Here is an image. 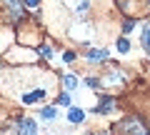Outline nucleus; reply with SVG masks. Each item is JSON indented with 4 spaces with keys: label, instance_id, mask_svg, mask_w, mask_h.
Segmentation results:
<instances>
[{
    "label": "nucleus",
    "instance_id": "1",
    "mask_svg": "<svg viewBox=\"0 0 150 135\" xmlns=\"http://www.w3.org/2000/svg\"><path fill=\"white\" fill-rule=\"evenodd\" d=\"M118 128H120V133H125V135H150V130L143 125V120L135 118V115H133V118H128L125 123H120Z\"/></svg>",
    "mask_w": 150,
    "mask_h": 135
},
{
    "label": "nucleus",
    "instance_id": "2",
    "mask_svg": "<svg viewBox=\"0 0 150 135\" xmlns=\"http://www.w3.org/2000/svg\"><path fill=\"white\" fill-rule=\"evenodd\" d=\"M103 85L105 88H123L125 85V75L118 68H110V70L105 73V78H103Z\"/></svg>",
    "mask_w": 150,
    "mask_h": 135
},
{
    "label": "nucleus",
    "instance_id": "3",
    "mask_svg": "<svg viewBox=\"0 0 150 135\" xmlns=\"http://www.w3.org/2000/svg\"><path fill=\"white\" fill-rule=\"evenodd\" d=\"M63 3L75 13V15H85V13L90 10V0H63Z\"/></svg>",
    "mask_w": 150,
    "mask_h": 135
},
{
    "label": "nucleus",
    "instance_id": "4",
    "mask_svg": "<svg viewBox=\"0 0 150 135\" xmlns=\"http://www.w3.org/2000/svg\"><path fill=\"white\" fill-rule=\"evenodd\" d=\"M18 135H38V125H35V120H23L20 128H18Z\"/></svg>",
    "mask_w": 150,
    "mask_h": 135
},
{
    "label": "nucleus",
    "instance_id": "5",
    "mask_svg": "<svg viewBox=\"0 0 150 135\" xmlns=\"http://www.w3.org/2000/svg\"><path fill=\"white\" fill-rule=\"evenodd\" d=\"M68 120L78 125V123H83V120H85V113H83L80 108H73V105H70V110H68Z\"/></svg>",
    "mask_w": 150,
    "mask_h": 135
},
{
    "label": "nucleus",
    "instance_id": "6",
    "mask_svg": "<svg viewBox=\"0 0 150 135\" xmlns=\"http://www.w3.org/2000/svg\"><path fill=\"white\" fill-rule=\"evenodd\" d=\"M85 58L93 60V63H98V60H105V58H108V50H90V48H88Z\"/></svg>",
    "mask_w": 150,
    "mask_h": 135
},
{
    "label": "nucleus",
    "instance_id": "7",
    "mask_svg": "<svg viewBox=\"0 0 150 135\" xmlns=\"http://www.w3.org/2000/svg\"><path fill=\"white\" fill-rule=\"evenodd\" d=\"M112 108H115V100H112V98H103V100H100V108H98V113H110Z\"/></svg>",
    "mask_w": 150,
    "mask_h": 135
},
{
    "label": "nucleus",
    "instance_id": "8",
    "mask_svg": "<svg viewBox=\"0 0 150 135\" xmlns=\"http://www.w3.org/2000/svg\"><path fill=\"white\" fill-rule=\"evenodd\" d=\"M43 95H45V90L40 88V90H35V93H28V95H23V100H25V103H35V100H40Z\"/></svg>",
    "mask_w": 150,
    "mask_h": 135
},
{
    "label": "nucleus",
    "instance_id": "9",
    "mask_svg": "<svg viewBox=\"0 0 150 135\" xmlns=\"http://www.w3.org/2000/svg\"><path fill=\"white\" fill-rule=\"evenodd\" d=\"M63 85L68 88V90H73V88L78 85V78H75V75H65V78H63Z\"/></svg>",
    "mask_w": 150,
    "mask_h": 135
},
{
    "label": "nucleus",
    "instance_id": "10",
    "mask_svg": "<svg viewBox=\"0 0 150 135\" xmlns=\"http://www.w3.org/2000/svg\"><path fill=\"white\" fill-rule=\"evenodd\" d=\"M143 48H145V53L150 55V28L143 30Z\"/></svg>",
    "mask_w": 150,
    "mask_h": 135
},
{
    "label": "nucleus",
    "instance_id": "11",
    "mask_svg": "<svg viewBox=\"0 0 150 135\" xmlns=\"http://www.w3.org/2000/svg\"><path fill=\"white\" fill-rule=\"evenodd\" d=\"M118 50H120V53H128V50H130V40L128 38H120L118 40Z\"/></svg>",
    "mask_w": 150,
    "mask_h": 135
},
{
    "label": "nucleus",
    "instance_id": "12",
    "mask_svg": "<svg viewBox=\"0 0 150 135\" xmlns=\"http://www.w3.org/2000/svg\"><path fill=\"white\" fill-rule=\"evenodd\" d=\"M43 118L55 120V118H58V110H55V108H43Z\"/></svg>",
    "mask_w": 150,
    "mask_h": 135
},
{
    "label": "nucleus",
    "instance_id": "13",
    "mask_svg": "<svg viewBox=\"0 0 150 135\" xmlns=\"http://www.w3.org/2000/svg\"><path fill=\"white\" fill-rule=\"evenodd\" d=\"M5 3H8V5L13 8V15H15V18L20 15V3H18V0H5Z\"/></svg>",
    "mask_w": 150,
    "mask_h": 135
},
{
    "label": "nucleus",
    "instance_id": "14",
    "mask_svg": "<svg viewBox=\"0 0 150 135\" xmlns=\"http://www.w3.org/2000/svg\"><path fill=\"white\" fill-rule=\"evenodd\" d=\"M40 53H43L45 58H53V48H50V45H43V48H40Z\"/></svg>",
    "mask_w": 150,
    "mask_h": 135
},
{
    "label": "nucleus",
    "instance_id": "15",
    "mask_svg": "<svg viewBox=\"0 0 150 135\" xmlns=\"http://www.w3.org/2000/svg\"><path fill=\"white\" fill-rule=\"evenodd\" d=\"M85 85H88V88H93V90H95V88L100 85V80H95V78H88V80H85Z\"/></svg>",
    "mask_w": 150,
    "mask_h": 135
},
{
    "label": "nucleus",
    "instance_id": "16",
    "mask_svg": "<svg viewBox=\"0 0 150 135\" xmlns=\"http://www.w3.org/2000/svg\"><path fill=\"white\" fill-rule=\"evenodd\" d=\"M23 5H25V8H38V5H40V0H23Z\"/></svg>",
    "mask_w": 150,
    "mask_h": 135
},
{
    "label": "nucleus",
    "instance_id": "17",
    "mask_svg": "<svg viewBox=\"0 0 150 135\" xmlns=\"http://www.w3.org/2000/svg\"><path fill=\"white\" fill-rule=\"evenodd\" d=\"M63 60H65V63H73V60H75V53H73V50H68V53L63 55Z\"/></svg>",
    "mask_w": 150,
    "mask_h": 135
},
{
    "label": "nucleus",
    "instance_id": "18",
    "mask_svg": "<svg viewBox=\"0 0 150 135\" xmlns=\"http://www.w3.org/2000/svg\"><path fill=\"white\" fill-rule=\"evenodd\" d=\"M60 105H70V95H68V93L60 95Z\"/></svg>",
    "mask_w": 150,
    "mask_h": 135
},
{
    "label": "nucleus",
    "instance_id": "19",
    "mask_svg": "<svg viewBox=\"0 0 150 135\" xmlns=\"http://www.w3.org/2000/svg\"><path fill=\"white\" fill-rule=\"evenodd\" d=\"M133 28H135V20H128V23H125V25H123V30H125V33H130V30H133Z\"/></svg>",
    "mask_w": 150,
    "mask_h": 135
}]
</instances>
